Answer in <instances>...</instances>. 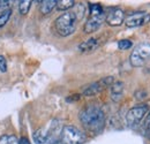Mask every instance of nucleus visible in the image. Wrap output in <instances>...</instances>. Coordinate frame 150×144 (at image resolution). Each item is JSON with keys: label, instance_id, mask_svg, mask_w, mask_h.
Segmentation results:
<instances>
[{"label": "nucleus", "instance_id": "obj_1", "mask_svg": "<svg viewBox=\"0 0 150 144\" xmlns=\"http://www.w3.org/2000/svg\"><path fill=\"white\" fill-rule=\"evenodd\" d=\"M80 121L86 129L93 133H99L105 126V114L99 106L89 105L81 111Z\"/></svg>", "mask_w": 150, "mask_h": 144}, {"label": "nucleus", "instance_id": "obj_2", "mask_svg": "<svg viewBox=\"0 0 150 144\" xmlns=\"http://www.w3.org/2000/svg\"><path fill=\"white\" fill-rule=\"evenodd\" d=\"M77 21L79 20L74 14V12L64 13L59 18H57V20L54 21L56 31L62 37L69 36L75 31Z\"/></svg>", "mask_w": 150, "mask_h": 144}, {"label": "nucleus", "instance_id": "obj_3", "mask_svg": "<svg viewBox=\"0 0 150 144\" xmlns=\"http://www.w3.org/2000/svg\"><path fill=\"white\" fill-rule=\"evenodd\" d=\"M87 141V136L80 129L74 126L62 127L60 131L61 144H83Z\"/></svg>", "mask_w": 150, "mask_h": 144}, {"label": "nucleus", "instance_id": "obj_4", "mask_svg": "<svg viewBox=\"0 0 150 144\" xmlns=\"http://www.w3.org/2000/svg\"><path fill=\"white\" fill-rule=\"evenodd\" d=\"M150 59V44L140 43L135 46L129 56V61L133 67H142Z\"/></svg>", "mask_w": 150, "mask_h": 144}, {"label": "nucleus", "instance_id": "obj_5", "mask_svg": "<svg viewBox=\"0 0 150 144\" xmlns=\"http://www.w3.org/2000/svg\"><path fill=\"white\" fill-rule=\"evenodd\" d=\"M149 106L147 104H139L133 106L128 112L126 113V125L129 128L136 127L148 114Z\"/></svg>", "mask_w": 150, "mask_h": 144}, {"label": "nucleus", "instance_id": "obj_6", "mask_svg": "<svg viewBox=\"0 0 150 144\" xmlns=\"http://www.w3.org/2000/svg\"><path fill=\"white\" fill-rule=\"evenodd\" d=\"M113 83H114L113 76H105V77L100 78L99 81H96L94 83L89 84L88 87H86V88L83 89V91H82V95L86 96V97L96 96V95L100 93L103 90H105L106 88L111 87Z\"/></svg>", "mask_w": 150, "mask_h": 144}, {"label": "nucleus", "instance_id": "obj_7", "mask_svg": "<svg viewBox=\"0 0 150 144\" xmlns=\"http://www.w3.org/2000/svg\"><path fill=\"white\" fill-rule=\"evenodd\" d=\"M33 137L36 144H61L60 135H57L52 130L46 133L43 129H38L34 133Z\"/></svg>", "mask_w": 150, "mask_h": 144}, {"label": "nucleus", "instance_id": "obj_8", "mask_svg": "<svg viewBox=\"0 0 150 144\" xmlns=\"http://www.w3.org/2000/svg\"><path fill=\"white\" fill-rule=\"evenodd\" d=\"M150 22V13L147 12H136V13H132L129 15H127V18H125V24L127 28H136V27H141L144 25Z\"/></svg>", "mask_w": 150, "mask_h": 144}, {"label": "nucleus", "instance_id": "obj_9", "mask_svg": "<svg viewBox=\"0 0 150 144\" xmlns=\"http://www.w3.org/2000/svg\"><path fill=\"white\" fill-rule=\"evenodd\" d=\"M125 12L120 8H112L105 16V22L111 27H118L121 25L125 22Z\"/></svg>", "mask_w": 150, "mask_h": 144}, {"label": "nucleus", "instance_id": "obj_10", "mask_svg": "<svg viewBox=\"0 0 150 144\" xmlns=\"http://www.w3.org/2000/svg\"><path fill=\"white\" fill-rule=\"evenodd\" d=\"M105 13L100 14V15H95V16H90L88 18V21L84 24V32L86 34H93L95 31H97L102 24L105 22Z\"/></svg>", "mask_w": 150, "mask_h": 144}, {"label": "nucleus", "instance_id": "obj_11", "mask_svg": "<svg viewBox=\"0 0 150 144\" xmlns=\"http://www.w3.org/2000/svg\"><path fill=\"white\" fill-rule=\"evenodd\" d=\"M100 42H99V38H96V37H91L87 40H84L83 43H81L77 47V50L82 53H87V52H93L95 51L98 46H99Z\"/></svg>", "mask_w": 150, "mask_h": 144}, {"label": "nucleus", "instance_id": "obj_12", "mask_svg": "<svg viewBox=\"0 0 150 144\" xmlns=\"http://www.w3.org/2000/svg\"><path fill=\"white\" fill-rule=\"evenodd\" d=\"M110 89H111V99L114 103L120 102L124 95V83L121 81H117L110 87Z\"/></svg>", "mask_w": 150, "mask_h": 144}, {"label": "nucleus", "instance_id": "obj_13", "mask_svg": "<svg viewBox=\"0 0 150 144\" xmlns=\"http://www.w3.org/2000/svg\"><path fill=\"white\" fill-rule=\"evenodd\" d=\"M56 7H57V0H44V1H40L39 11H40V13L43 15H47Z\"/></svg>", "mask_w": 150, "mask_h": 144}, {"label": "nucleus", "instance_id": "obj_14", "mask_svg": "<svg viewBox=\"0 0 150 144\" xmlns=\"http://www.w3.org/2000/svg\"><path fill=\"white\" fill-rule=\"evenodd\" d=\"M75 6L74 0H59L57 1V8L58 11H68L69 8H73Z\"/></svg>", "mask_w": 150, "mask_h": 144}, {"label": "nucleus", "instance_id": "obj_15", "mask_svg": "<svg viewBox=\"0 0 150 144\" xmlns=\"http://www.w3.org/2000/svg\"><path fill=\"white\" fill-rule=\"evenodd\" d=\"M89 14H90V16L104 14V9H103L102 5L100 4H95V2L89 4Z\"/></svg>", "mask_w": 150, "mask_h": 144}, {"label": "nucleus", "instance_id": "obj_16", "mask_svg": "<svg viewBox=\"0 0 150 144\" xmlns=\"http://www.w3.org/2000/svg\"><path fill=\"white\" fill-rule=\"evenodd\" d=\"M33 5V1L31 0H22L20 1L19 4V11L21 15H27L29 13V9Z\"/></svg>", "mask_w": 150, "mask_h": 144}, {"label": "nucleus", "instance_id": "obj_17", "mask_svg": "<svg viewBox=\"0 0 150 144\" xmlns=\"http://www.w3.org/2000/svg\"><path fill=\"white\" fill-rule=\"evenodd\" d=\"M0 144H20V140L14 135H4L0 137Z\"/></svg>", "mask_w": 150, "mask_h": 144}, {"label": "nucleus", "instance_id": "obj_18", "mask_svg": "<svg viewBox=\"0 0 150 144\" xmlns=\"http://www.w3.org/2000/svg\"><path fill=\"white\" fill-rule=\"evenodd\" d=\"M11 15H12V9H7V11H5L0 14V28H2L8 22Z\"/></svg>", "mask_w": 150, "mask_h": 144}, {"label": "nucleus", "instance_id": "obj_19", "mask_svg": "<svg viewBox=\"0 0 150 144\" xmlns=\"http://www.w3.org/2000/svg\"><path fill=\"white\" fill-rule=\"evenodd\" d=\"M132 46H133V43L129 39H121V40L118 42V47L121 51H126V50L131 49Z\"/></svg>", "mask_w": 150, "mask_h": 144}, {"label": "nucleus", "instance_id": "obj_20", "mask_svg": "<svg viewBox=\"0 0 150 144\" xmlns=\"http://www.w3.org/2000/svg\"><path fill=\"white\" fill-rule=\"evenodd\" d=\"M134 97H135V99H137V100H143V99H146V98H147V91L146 90L135 91Z\"/></svg>", "mask_w": 150, "mask_h": 144}, {"label": "nucleus", "instance_id": "obj_21", "mask_svg": "<svg viewBox=\"0 0 150 144\" xmlns=\"http://www.w3.org/2000/svg\"><path fill=\"white\" fill-rule=\"evenodd\" d=\"M7 71V61L4 55H0V72L5 73Z\"/></svg>", "mask_w": 150, "mask_h": 144}, {"label": "nucleus", "instance_id": "obj_22", "mask_svg": "<svg viewBox=\"0 0 150 144\" xmlns=\"http://www.w3.org/2000/svg\"><path fill=\"white\" fill-rule=\"evenodd\" d=\"M9 4H11V1L0 0V12H5V11L9 9V8H8V7H9Z\"/></svg>", "mask_w": 150, "mask_h": 144}, {"label": "nucleus", "instance_id": "obj_23", "mask_svg": "<svg viewBox=\"0 0 150 144\" xmlns=\"http://www.w3.org/2000/svg\"><path fill=\"white\" fill-rule=\"evenodd\" d=\"M81 98V95H72V96H69V97H67V102L68 103H71V102H76V100H79Z\"/></svg>", "mask_w": 150, "mask_h": 144}, {"label": "nucleus", "instance_id": "obj_24", "mask_svg": "<svg viewBox=\"0 0 150 144\" xmlns=\"http://www.w3.org/2000/svg\"><path fill=\"white\" fill-rule=\"evenodd\" d=\"M20 144H31V143H30V141L27 137H21L20 138Z\"/></svg>", "mask_w": 150, "mask_h": 144}, {"label": "nucleus", "instance_id": "obj_25", "mask_svg": "<svg viewBox=\"0 0 150 144\" xmlns=\"http://www.w3.org/2000/svg\"><path fill=\"white\" fill-rule=\"evenodd\" d=\"M146 126H148L150 124V112H148V114H147V118H146Z\"/></svg>", "mask_w": 150, "mask_h": 144}, {"label": "nucleus", "instance_id": "obj_26", "mask_svg": "<svg viewBox=\"0 0 150 144\" xmlns=\"http://www.w3.org/2000/svg\"><path fill=\"white\" fill-rule=\"evenodd\" d=\"M147 127V129H148V131H149V135H150V124L148 125V126H146Z\"/></svg>", "mask_w": 150, "mask_h": 144}]
</instances>
